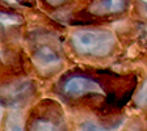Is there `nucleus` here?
Wrapping results in <instances>:
<instances>
[{
  "label": "nucleus",
  "instance_id": "f257e3e1",
  "mask_svg": "<svg viewBox=\"0 0 147 131\" xmlns=\"http://www.w3.org/2000/svg\"><path fill=\"white\" fill-rule=\"evenodd\" d=\"M70 47L83 59H104L114 52L117 37L113 32L101 28H80L70 36Z\"/></svg>",
  "mask_w": 147,
  "mask_h": 131
},
{
  "label": "nucleus",
  "instance_id": "f03ea898",
  "mask_svg": "<svg viewBox=\"0 0 147 131\" xmlns=\"http://www.w3.org/2000/svg\"><path fill=\"white\" fill-rule=\"evenodd\" d=\"M61 93L66 100L80 101L91 100L92 97L105 96L104 87L95 77L84 73H72L61 81Z\"/></svg>",
  "mask_w": 147,
  "mask_h": 131
},
{
  "label": "nucleus",
  "instance_id": "7ed1b4c3",
  "mask_svg": "<svg viewBox=\"0 0 147 131\" xmlns=\"http://www.w3.org/2000/svg\"><path fill=\"white\" fill-rule=\"evenodd\" d=\"M32 64L40 75L51 76L63 68L64 62L63 56L55 47L50 45H38L36 46L30 55Z\"/></svg>",
  "mask_w": 147,
  "mask_h": 131
},
{
  "label": "nucleus",
  "instance_id": "20e7f679",
  "mask_svg": "<svg viewBox=\"0 0 147 131\" xmlns=\"http://www.w3.org/2000/svg\"><path fill=\"white\" fill-rule=\"evenodd\" d=\"M34 85L32 81H13L0 88V101L11 106H21L33 97Z\"/></svg>",
  "mask_w": 147,
  "mask_h": 131
},
{
  "label": "nucleus",
  "instance_id": "39448f33",
  "mask_svg": "<svg viewBox=\"0 0 147 131\" xmlns=\"http://www.w3.org/2000/svg\"><path fill=\"white\" fill-rule=\"evenodd\" d=\"M129 0H91L87 13L95 18H110L122 16L129 9Z\"/></svg>",
  "mask_w": 147,
  "mask_h": 131
},
{
  "label": "nucleus",
  "instance_id": "423d86ee",
  "mask_svg": "<svg viewBox=\"0 0 147 131\" xmlns=\"http://www.w3.org/2000/svg\"><path fill=\"white\" fill-rule=\"evenodd\" d=\"M26 131H66V127L58 110L53 109L34 113L26 123Z\"/></svg>",
  "mask_w": 147,
  "mask_h": 131
},
{
  "label": "nucleus",
  "instance_id": "0eeeda50",
  "mask_svg": "<svg viewBox=\"0 0 147 131\" xmlns=\"http://www.w3.org/2000/svg\"><path fill=\"white\" fill-rule=\"evenodd\" d=\"M24 25V17L13 9H0V38L9 36Z\"/></svg>",
  "mask_w": 147,
  "mask_h": 131
},
{
  "label": "nucleus",
  "instance_id": "6e6552de",
  "mask_svg": "<svg viewBox=\"0 0 147 131\" xmlns=\"http://www.w3.org/2000/svg\"><path fill=\"white\" fill-rule=\"evenodd\" d=\"M134 104L142 110L147 109V76L141 83V85L137 88V92L134 95Z\"/></svg>",
  "mask_w": 147,
  "mask_h": 131
},
{
  "label": "nucleus",
  "instance_id": "1a4fd4ad",
  "mask_svg": "<svg viewBox=\"0 0 147 131\" xmlns=\"http://www.w3.org/2000/svg\"><path fill=\"white\" fill-rule=\"evenodd\" d=\"M41 1L43 3V5L50 9H59L68 5L72 0H41Z\"/></svg>",
  "mask_w": 147,
  "mask_h": 131
},
{
  "label": "nucleus",
  "instance_id": "9d476101",
  "mask_svg": "<svg viewBox=\"0 0 147 131\" xmlns=\"http://www.w3.org/2000/svg\"><path fill=\"white\" fill-rule=\"evenodd\" d=\"M0 3L4 7H8L11 9H15L16 7H29L26 5L25 0H0Z\"/></svg>",
  "mask_w": 147,
  "mask_h": 131
},
{
  "label": "nucleus",
  "instance_id": "9b49d317",
  "mask_svg": "<svg viewBox=\"0 0 147 131\" xmlns=\"http://www.w3.org/2000/svg\"><path fill=\"white\" fill-rule=\"evenodd\" d=\"M137 5L142 15L147 17V0H137Z\"/></svg>",
  "mask_w": 147,
  "mask_h": 131
},
{
  "label": "nucleus",
  "instance_id": "f8f14e48",
  "mask_svg": "<svg viewBox=\"0 0 147 131\" xmlns=\"http://www.w3.org/2000/svg\"><path fill=\"white\" fill-rule=\"evenodd\" d=\"M146 130H147V121H146Z\"/></svg>",
  "mask_w": 147,
  "mask_h": 131
}]
</instances>
